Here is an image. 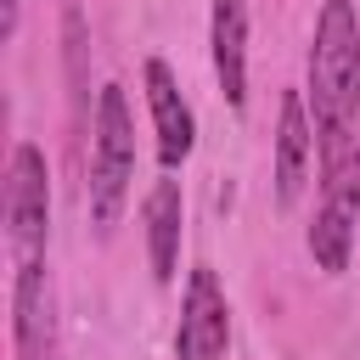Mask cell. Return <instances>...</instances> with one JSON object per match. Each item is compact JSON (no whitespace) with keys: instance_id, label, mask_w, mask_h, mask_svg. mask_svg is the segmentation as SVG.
<instances>
[{"instance_id":"cell-1","label":"cell","mask_w":360,"mask_h":360,"mask_svg":"<svg viewBox=\"0 0 360 360\" xmlns=\"http://www.w3.org/2000/svg\"><path fill=\"white\" fill-rule=\"evenodd\" d=\"M304 101L315 118V141H338L360 129V11L354 0H326L309 34Z\"/></svg>"},{"instance_id":"cell-2","label":"cell","mask_w":360,"mask_h":360,"mask_svg":"<svg viewBox=\"0 0 360 360\" xmlns=\"http://www.w3.org/2000/svg\"><path fill=\"white\" fill-rule=\"evenodd\" d=\"M315 174H321V191H315L304 242L321 276H343L360 236V129L338 141H315Z\"/></svg>"},{"instance_id":"cell-3","label":"cell","mask_w":360,"mask_h":360,"mask_svg":"<svg viewBox=\"0 0 360 360\" xmlns=\"http://www.w3.org/2000/svg\"><path fill=\"white\" fill-rule=\"evenodd\" d=\"M129 180H135V112H129L124 84H101L96 90V112H90V180H84L90 225H96L101 242L124 219Z\"/></svg>"},{"instance_id":"cell-4","label":"cell","mask_w":360,"mask_h":360,"mask_svg":"<svg viewBox=\"0 0 360 360\" xmlns=\"http://www.w3.org/2000/svg\"><path fill=\"white\" fill-rule=\"evenodd\" d=\"M6 248L11 264L45 259V236H51V163L34 141H17L6 158Z\"/></svg>"},{"instance_id":"cell-5","label":"cell","mask_w":360,"mask_h":360,"mask_svg":"<svg viewBox=\"0 0 360 360\" xmlns=\"http://www.w3.org/2000/svg\"><path fill=\"white\" fill-rule=\"evenodd\" d=\"M11 360H62L56 281L45 259H28L11 270Z\"/></svg>"},{"instance_id":"cell-6","label":"cell","mask_w":360,"mask_h":360,"mask_svg":"<svg viewBox=\"0 0 360 360\" xmlns=\"http://www.w3.org/2000/svg\"><path fill=\"white\" fill-rule=\"evenodd\" d=\"M231 349V304L214 270H191L180 292V326H174V360H219Z\"/></svg>"},{"instance_id":"cell-7","label":"cell","mask_w":360,"mask_h":360,"mask_svg":"<svg viewBox=\"0 0 360 360\" xmlns=\"http://www.w3.org/2000/svg\"><path fill=\"white\" fill-rule=\"evenodd\" d=\"M141 84H146V112H152V135H158V163H163V174H174V169H186V158L197 146V112L180 96V79L163 56H146Z\"/></svg>"},{"instance_id":"cell-8","label":"cell","mask_w":360,"mask_h":360,"mask_svg":"<svg viewBox=\"0 0 360 360\" xmlns=\"http://www.w3.org/2000/svg\"><path fill=\"white\" fill-rule=\"evenodd\" d=\"M309 169H315V118H309L304 90H287V96H281V118H276V163H270L276 202H281V208H292V202L304 197Z\"/></svg>"},{"instance_id":"cell-9","label":"cell","mask_w":360,"mask_h":360,"mask_svg":"<svg viewBox=\"0 0 360 360\" xmlns=\"http://www.w3.org/2000/svg\"><path fill=\"white\" fill-rule=\"evenodd\" d=\"M208 56L231 112H248V0H214L208 11Z\"/></svg>"},{"instance_id":"cell-10","label":"cell","mask_w":360,"mask_h":360,"mask_svg":"<svg viewBox=\"0 0 360 360\" xmlns=\"http://www.w3.org/2000/svg\"><path fill=\"white\" fill-rule=\"evenodd\" d=\"M141 225H146L152 276H158V287H169L174 270H180V236H186V197H180V180L174 174L152 180V191L141 202Z\"/></svg>"},{"instance_id":"cell-11","label":"cell","mask_w":360,"mask_h":360,"mask_svg":"<svg viewBox=\"0 0 360 360\" xmlns=\"http://www.w3.org/2000/svg\"><path fill=\"white\" fill-rule=\"evenodd\" d=\"M17 22H22V0H0V39H17Z\"/></svg>"}]
</instances>
